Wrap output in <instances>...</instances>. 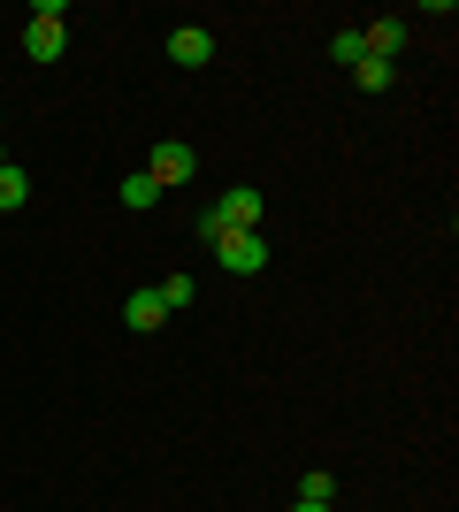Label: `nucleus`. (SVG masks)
<instances>
[{
  "mask_svg": "<svg viewBox=\"0 0 459 512\" xmlns=\"http://www.w3.org/2000/svg\"><path fill=\"white\" fill-rule=\"evenodd\" d=\"M222 230H261V192H253V184H238V192H222L215 207L199 214V237H207V245H215Z\"/></svg>",
  "mask_w": 459,
  "mask_h": 512,
  "instance_id": "1",
  "label": "nucleus"
},
{
  "mask_svg": "<svg viewBox=\"0 0 459 512\" xmlns=\"http://www.w3.org/2000/svg\"><path fill=\"white\" fill-rule=\"evenodd\" d=\"M69 8L62 0H39V8H31V31H23V54H31V62H62V46H69Z\"/></svg>",
  "mask_w": 459,
  "mask_h": 512,
  "instance_id": "2",
  "label": "nucleus"
},
{
  "mask_svg": "<svg viewBox=\"0 0 459 512\" xmlns=\"http://www.w3.org/2000/svg\"><path fill=\"white\" fill-rule=\"evenodd\" d=\"M215 260L230 268V276H261V268H268V237L261 230H222L215 237Z\"/></svg>",
  "mask_w": 459,
  "mask_h": 512,
  "instance_id": "3",
  "label": "nucleus"
},
{
  "mask_svg": "<svg viewBox=\"0 0 459 512\" xmlns=\"http://www.w3.org/2000/svg\"><path fill=\"white\" fill-rule=\"evenodd\" d=\"M169 62H176V69H207V62H215V31L176 23V31H169Z\"/></svg>",
  "mask_w": 459,
  "mask_h": 512,
  "instance_id": "4",
  "label": "nucleus"
},
{
  "mask_svg": "<svg viewBox=\"0 0 459 512\" xmlns=\"http://www.w3.org/2000/svg\"><path fill=\"white\" fill-rule=\"evenodd\" d=\"M192 169H199V153L176 146V138H169V146H153V161H146V176L161 184V192H169V184H192Z\"/></svg>",
  "mask_w": 459,
  "mask_h": 512,
  "instance_id": "5",
  "label": "nucleus"
},
{
  "mask_svg": "<svg viewBox=\"0 0 459 512\" xmlns=\"http://www.w3.org/2000/svg\"><path fill=\"white\" fill-rule=\"evenodd\" d=\"M123 321H131L138 337H146V329H161V321H169V306H161V291H131V299H123Z\"/></svg>",
  "mask_w": 459,
  "mask_h": 512,
  "instance_id": "6",
  "label": "nucleus"
},
{
  "mask_svg": "<svg viewBox=\"0 0 459 512\" xmlns=\"http://www.w3.org/2000/svg\"><path fill=\"white\" fill-rule=\"evenodd\" d=\"M360 46H368L375 62H391L398 46H406V23H398V16H383V23H368V31H360Z\"/></svg>",
  "mask_w": 459,
  "mask_h": 512,
  "instance_id": "7",
  "label": "nucleus"
},
{
  "mask_svg": "<svg viewBox=\"0 0 459 512\" xmlns=\"http://www.w3.org/2000/svg\"><path fill=\"white\" fill-rule=\"evenodd\" d=\"M352 85H360V92H391V62L360 54V62H352Z\"/></svg>",
  "mask_w": 459,
  "mask_h": 512,
  "instance_id": "8",
  "label": "nucleus"
},
{
  "mask_svg": "<svg viewBox=\"0 0 459 512\" xmlns=\"http://www.w3.org/2000/svg\"><path fill=\"white\" fill-rule=\"evenodd\" d=\"M23 199H31V176H23L16 161H8V169H0V214H16Z\"/></svg>",
  "mask_w": 459,
  "mask_h": 512,
  "instance_id": "9",
  "label": "nucleus"
},
{
  "mask_svg": "<svg viewBox=\"0 0 459 512\" xmlns=\"http://www.w3.org/2000/svg\"><path fill=\"white\" fill-rule=\"evenodd\" d=\"M153 199H161V184H153L146 169H131V176H123V207H153Z\"/></svg>",
  "mask_w": 459,
  "mask_h": 512,
  "instance_id": "10",
  "label": "nucleus"
},
{
  "mask_svg": "<svg viewBox=\"0 0 459 512\" xmlns=\"http://www.w3.org/2000/svg\"><path fill=\"white\" fill-rule=\"evenodd\" d=\"M299 497H306V505H329V497H337V482H329V467H306V474H299Z\"/></svg>",
  "mask_w": 459,
  "mask_h": 512,
  "instance_id": "11",
  "label": "nucleus"
},
{
  "mask_svg": "<svg viewBox=\"0 0 459 512\" xmlns=\"http://www.w3.org/2000/svg\"><path fill=\"white\" fill-rule=\"evenodd\" d=\"M329 54H337V69H352L368 46H360V31H337V39H329Z\"/></svg>",
  "mask_w": 459,
  "mask_h": 512,
  "instance_id": "12",
  "label": "nucleus"
},
{
  "mask_svg": "<svg viewBox=\"0 0 459 512\" xmlns=\"http://www.w3.org/2000/svg\"><path fill=\"white\" fill-rule=\"evenodd\" d=\"M153 291H161V306H169V314H176V306H192V276H169V283H153Z\"/></svg>",
  "mask_w": 459,
  "mask_h": 512,
  "instance_id": "13",
  "label": "nucleus"
},
{
  "mask_svg": "<svg viewBox=\"0 0 459 512\" xmlns=\"http://www.w3.org/2000/svg\"><path fill=\"white\" fill-rule=\"evenodd\" d=\"M291 512H329V505H306V497H299V505H291Z\"/></svg>",
  "mask_w": 459,
  "mask_h": 512,
  "instance_id": "14",
  "label": "nucleus"
},
{
  "mask_svg": "<svg viewBox=\"0 0 459 512\" xmlns=\"http://www.w3.org/2000/svg\"><path fill=\"white\" fill-rule=\"evenodd\" d=\"M0 169H8V138H0Z\"/></svg>",
  "mask_w": 459,
  "mask_h": 512,
  "instance_id": "15",
  "label": "nucleus"
},
{
  "mask_svg": "<svg viewBox=\"0 0 459 512\" xmlns=\"http://www.w3.org/2000/svg\"><path fill=\"white\" fill-rule=\"evenodd\" d=\"M0 130H8V115H0Z\"/></svg>",
  "mask_w": 459,
  "mask_h": 512,
  "instance_id": "16",
  "label": "nucleus"
}]
</instances>
